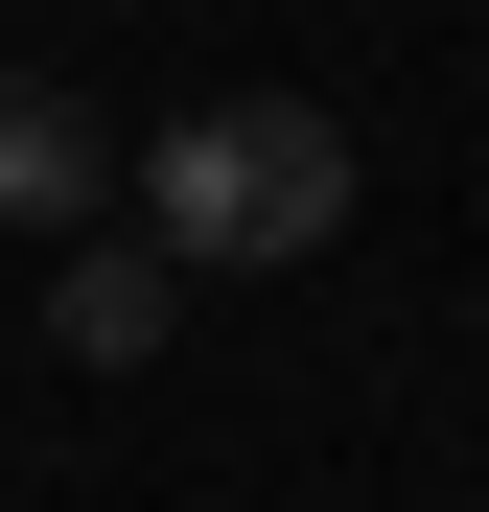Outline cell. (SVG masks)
Instances as JSON below:
<instances>
[{"label": "cell", "instance_id": "1", "mask_svg": "<svg viewBox=\"0 0 489 512\" xmlns=\"http://www.w3.org/2000/svg\"><path fill=\"white\" fill-rule=\"evenodd\" d=\"M140 233L187 256V280H280V256L350 233V117L326 94H187L140 140Z\"/></svg>", "mask_w": 489, "mask_h": 512}, {"label": "cell", "instance_id": "2", "mask_svg": "<svg viewBox=\"0 0 489 512\" xmlns=\"http://www.w3.org/2000/svg\"><path fill=\"white\" fill-rule=\"evenodd\" d=\"M94 187H117V140L70 117L47 70H0V233H70V210H94Z\"/></svg>", "mask_w": 489, "mask_h": 512}, {"label": "cell", "instance_id": "3", "mask_svg": "<svg viewBox=\"0 0 489 512\" xmlns=\"http://www.w3.org/2000/svg\"><path fill=\"white\" fill-rule=\"evenodd\" d=\"M47 326H70V373H140L163 326H187V256H163V233H140V256H70V280H47Z\"/></svg>", "mask_w": 489, "mask_h": 512}]
</instances>
